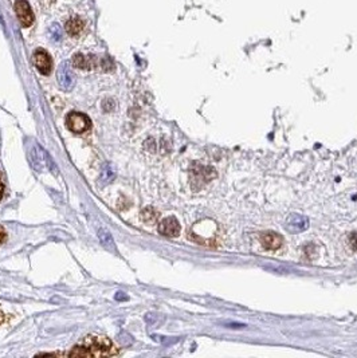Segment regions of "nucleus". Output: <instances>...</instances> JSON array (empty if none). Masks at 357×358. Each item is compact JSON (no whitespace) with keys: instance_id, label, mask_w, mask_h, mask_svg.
<instances>
[{"instance_id":"obj_1","label":"nucleus","mask_w":357,"mask_h":358,"mask_svg":"<svg viewBox=\"0 0 357 358\" xmlns=\"http://www.w3.org/2000/svg\"><path fill=\"white\" fill-rule=\"evenodd\" d=\"M119 350L113 346L112 341L102 336H87L77 346L66 353L69 357H113Z\"/></svg>"},{"instance_id":"obj_4","label":"nucleus","mask_w":357,"mask_h":358,"mask_svg":"<svg viewBox=\"0 0 357 358\" xmlns=\"http://www.w3.org/2000/svg\"><path fill=\"white\" fill-rule=\"evenodd\" d=\"M34 63H35V66H37V69H38L40 74L49 75L50 73H51L53 60H51V57L47 54V51L40 49L37 50L34 53Z\"/></svg>"},{"instance_id":"obj_15","label":"nucleus","mask_w":357,"mask_h":358,"mask_svg":"<svg viewBox=\"0 0 357 358\" xmlns=\"http://www.w3.org/2000/svg\"><path fill=\"white\" fill-rule=\"evenodd\" d=\"M7 238V232H6V229L4 228L1 227L0 226V245H3L4 243V240H6Z\"/></svg>"},{"instance_id":"obj_5","label":"nucleus","mask_w":357,"mask_h":358,"mask_svg":"<svg viewBox=\"0 0 357 358\" xmlns=\"http://www.w3.org/2000/svg\"><path fill=\"white\" fill-rule=\"evenodd\" d=\"M159 232L167 238H175L180 233V224L175 217H165L159 224Z\"/></svg>"},{"instance_id":"obj_16","label":"nucleus","mask_w":357,"mask_h":358,"mask_svg":"<svg viewBox=\"0 0 357 358\" xmlns=\"http://www.w3.org/2000/svg\"><path fill=\"white\" fill-rule=\"evenodd\" d=\"M116 299H119V301H126V299H128V297H126V295H124V293H117V294H116Z\"/></svg>"},{"instance_id":"obj_11","label":"nucleus","mask_w":357,"mask_h":358,"mask_svg":"<svg viewBox=\"0 0 357 358\" xmlns=\"http://www.w3.org/2000/svg\"><path fill=\"white\" fill-rule=\"evenodd\" d=\"M73 63L76 66L77 69H82V70H85V69H90L93 67V63L92 62V58H87L85 55L82 54H76L73 57Z\"/></svg>"},{"instance_id":"obj_14","label":"nucleus","mask_w":357,"mask_h":358,"mask_svg":"<svg viewBox=\"0 0 357 358\" xmlns=\"http://www.w3.org/2000/svg\"><path fill=\"white\" fill-rule=\"evenodd\" d=\"M351 245L353 247V250L357 251V231L351 235Z\"/></svg>"},{"instance_id":"obj_9","label":"nucleus","mask_w":357,"mask_h":358,"mask_svg":"<svg viewBox=\"0 0 357 358\" xmlns=\"http://www.w3.org/2000/svg\"><path fill=\"white\" fill-rule=\"evenodd\" d=\"M58 81L60 85L65 90H70L73 86V75H71V71L67 65H62L58 71Z\"/></svg>"},{"instance_id":"obj_2","label":"nucleus","mask_w":357,"mask_h":358,"mask_svg":"<svg viewBox=\"0 0 357 358\" xmlns=\"http://www.w3.org/2000/svg\"><path fill=\"white\" fill-rule=\"evenodd\" d=\"M66 125L74 133H85L92 128V121L86 114L73 112L66 117Z\"/></svg>"},{"instance_id":"obj_6","label":"nucleus","mask_w":357,"mask_h":358,"mask_svg":"<svg viewBox=\"0 0 357 358\" xmlns=\"http://www.w3.org/2000/svg\"><path fill=\"white\" fill-rule=\"evenodd\" d=\"M309 227V220L302 215H298V213H293L287 217L286 220V229L289 232L298 233L302 232L305 229H308Z\"/></svg>"},{"instance_id":"obj_8","label":"nucleus","mask_w":357,"mask_h":358,"mask_svg":"<svg viewBox=\"0 0 357 358\" xmlns=\"http://www.w3.org/2000/svg\"><path fill=\"white\" fill-rule=\"evenodd\" d=\"M85 30V20L79 17L70 18L66 23V33L70 37H79Z\"/></svg>"},{"instance_id":"obj_17","label":"nucleus","mask_w":357,"mask_h":358,"mask_svg":"<svg viewBox=\"0 0 357 358\" xmlns=\"http://www.w3.org/2000/svg\"><path fill=\"white\" fill-rule=\"evenodd\" d=\"M3 192H4V187H3V184L0 183V199H1V196H3Z\"/></svg>"},{"instance_id":"obj_13","label":"nucleus","mask_w":357,"mask_h":358,"mask_svg":"<svg viewBox=\"0 0 357 358\" xmlns=\"http://www.w3.org/2000/svg\"><path fill=\"white\" fill-rule=\"evenodd\" d=\"M114 177H116V173L113 172L112 167L109 164H105L102 168V172H101V181H102L103 184H109V183L113 181Z\"/></svg>"},{"instance_id":"obj_10","label":"nucleus","mask_w":357,"mask_h":358,"mask_svg":"<svg viewBox=\"0 0 357 358\" xmlns=\"http://www.w3.org/2000/svg\"><path fill=\"white\" fill-rule=\"evenodd\" d=\"M98 238H99V242H101V245L106 248L108 251L110 252H116V245H114V240L112 238V235L109 233V231L106 229H99L98 231Z\"/></svg>"},{"instance_id":"obj_3","label":"nucleus","mask_w":357,"mask_h":358,"mask_svg":"<svg viewBox=\"0 0 357 358\" xmlns=\"http://www.w3.org/2000/svg\"><path fill=\"white\" fill-rule=\"evenodd\" d=\"M15 12H17L18 20L20 22L23 27H30L34 23L33 10L26 0H17L15 1Z\"/></svg>"},{"instance_id":"obj_7","label":"nucleus","mask_w":357,"mask_h":358,"mask_svg":"<svg viewBox=\"0 0 357 358\" xmlns=\"http://www.w3.org/2000/svg\"><path fill=\"white\" fill-rule=\"evenodd\" d=\"M260 243L265 247L266 250H278L281 248L282 243H283V239L281 235H278L277 232H265L262 233L260 236Z\"/></svg>"},{"instance_id":"obj_12","label":"nucleus","mask_w":357,"mask_h":358,"mask_svg":"<svg viewBox=\"0 0 357 358\" xmlns=\"http://www.w3.org/2000/svg\"><path fill=\"white\" fill-rule=\"evenodd\" d=\"M141 217L146 224H153L157 222V217H159V212L156 209H153L151 207H146L144 211L141 212Z\"/></svg>"},{"instance_id":"obj_18","label":"nucleus","mask_w":357,"mask_h":358,"mask_svg":"<svg viewBox=\"0 0 357 358\" xmlns=\"http://www.w3.org/2000/svg\"><path fill=\"white\" fill-rule=\"evenodd\" d=\"M3 320H4V314L0 311V323H3Z\"/></svg>"}]
</instances>
